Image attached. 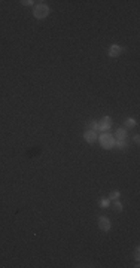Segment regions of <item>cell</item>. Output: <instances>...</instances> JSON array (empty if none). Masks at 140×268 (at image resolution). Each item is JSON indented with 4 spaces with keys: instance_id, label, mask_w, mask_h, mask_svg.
<instances>
[{
    "instance_id": "6da1fadb",
    "label": "cell",
    "mask_w": 140,
    "mask_h": 268,
    "mask_svg": "<svg viewBox=\"0 0 140 268\" xmlns=\"http://www.w3.org/2000/svg\"><path fill=\"white\" fill-rule=\"evenodd\" d=\"M49 8H48L46 5H37L35 8V11H33V15H35V18H37V20H43V18H46L48 15H49Z\"/></svg>"
},
{
    "instance_id": "7a4b0ae2",
    "label": "cell",
    "mask_w": 140,
    "mask_h": 268,
    "mask_svg": "<svg viewBox=\"0 0 140 268\" xmlns=\"http://www.w3.org/2000/svg\"><path fill=\"white\" fill-rule=\"evenodd\" d=\"M100 145H101L103 149H112V147L115 146V139L107 133L101 134V136H100Z\"/></svg>"
},
{
    "instance_id": "3957f363",
    "label": "cell",
    "mask_w": 140,
    "mask_h": 268,
    "mask_svg": "<svg viewBox=\"0 0 140 268\" xmlns=\"http://www.w3.org/2000/svg\"><path fill=\"white\" fill-rule=\"evenodd\" d=\"M110 127H112V118H110V116H105V118H101V121H100V124H98V130L103 131V133H106Z\"/></svg>"
},
{
    "instance_id": "277c9868",
    "label": "cell",
    "mask_w": 140,
    "mask_h": 268,
    "mask_svg": "<svg viewBox=\"0 0 140 268\" xmlns=\"http://www.w3.org/2000/svg\"><path fill=\"white\" fill-rule=\"evenodd\" d=\"M98 228H100L101 231H105V233L110 231V228H112L110 221H109L106 216H100V219H98Z\"/></svg>"
},
{
    "instance_id": "5b68a950",
    "label": "cell",
    "mask_w": 140,
    "mask_h": 268,
    "mask_svg": "<svg viewBox=\"0 0 140 268\" xmlns=\"http://www.w3.org/2000/svg\"><path fill=\"white\" fill-rule=\"evenodd\" d=\"M109 55L110 57H119L121 54H122V48L119 46V45H112L110 48H109Z\"/></svg>"
},
{
    "instance_id": "8992f818",
    "label": "cell",
    "mask_w": 140,
    "mask_h": 268,
    "mask_svg": "<svg viewBox=\"0 0 140 268\" xmlns=\"http://www.w3.org/2000/svg\"><path fill=\"white\" fill-rule=\"evenodd\" d=\"M83 137H85V140H87L88 143H94V142L97 140V133H95L94 130H88L87 133L83 134Z\"/></svg>"
},
{
    "instance_id": "52a82bcc",
    "label": "cell",
    "mask_w": 140,
    "mask_h": 268,
    "mask_svg": "<svg viewBox=\"0 0 140 268\" xmlns=\"http://www.w3.org/2000/svg\"><path fill=\"white\" fill-rule=\"evenodd\" d=\"M115 134H116L118 140H125V139H127V131H125L124 128H118Z\"/></svg>"
},
{
    "instance_id": "ba28073f",
    "label": "cell",
    "mask_w": 140,
    "mask_h": 268,
    "mask_svg": "<svg viewBox=\"0 0 140 268\" xmlns=\"http://www.w3.org/2000/svg\"><path fill=\"white\" fill-rule=\"evenodd\" d=\"M124 125H125L127 128H133V127L136 125V121H134L133 118H127V119H125V122H124Z\"/></svg>"
},
{
    "instance_id": "9c48e42d",
    "label": "cell",
    "mask_w": 140,
    "mask_h": 268,
    "mask_svg": "<svg viewBox=\"0 0 140 268\" xmlns=\"http://www.w3.org/2000/svg\"><path fill=\"white\" fill-rule=\"evenodd\" d=\"M119 195H121V192H119V191H112V192H110V194H109V200H118V198H119Z\"/></svg>"
},
{
    "instance_id": "30bf717a",
    "label": "cell",
    "mask_w": 140,
    "mask_h": 268,
    "mask_svg": "<svg viewBox=\"0 0 140 268\" xmlns=\"http://www.w3.org/2000/svg\"><path fill=\"white\" fill-rule=\"evenodd\" d=\"M109 206H110V200H109V198H101V200H100V207L106 209V207H109Z\"/></svg>"
},
{
    "instance_id": "8fae6325",
    "label": "cell",
    "mask_w": 140,
    "mask_h": 268,
    "mask_svg": "<svg viewBox=\"0 0 140 268\" xmlns=\"http://www.w3.org/2000/svg\"><path fill=\"white\" fill-rule=\"evenodd\" d=\"M113 206H115V210H118V212H122V204H121L118 200H115V204H113Z\"/></svg>"
},
{
    "instance_id": "7c38bea8",
    "label": "cell",
    "mask_w": 140,
    "mask_h": 268,
    "mask_svg": "<svg viewBox=\"0 0 140 268\" xmlns=\"http://www.w3.org/2000/svg\"><path fill=\"white\" fill-rule=\"evenodd\" d=\"M116 146L118 147H121V149H124V147H125V140H118Z\"/></svg>"
},
{
    "instance_id": "4fadbf2b",
    "label": "cell",
    "mask_w": 140,
    "mask_h": 268,
    "mask_svg": "<svg viewBox=\"0 0 140 268\" xmlns=\"http://www.w3.org/2000/svg\"><path fill=\"white\" fill-rule=\"evenodd\" d=\"M90 130H94V131H97V130H98V124H97V122L90 124Z\"/></svg>"
},
{
    "instance_id": "5bb4252c",
    "label": "cell",
    "mask_w": 140,
    "mask_h": 268,
    "mask_svg": "<svg viewBox=\"0 0 140 268\" xmlns=\"http://www.w3.org/2000/svg\"><path fill=\"white\" fill-rule=\"evenodd\" d=\"M139 252H140V249H139V247H136V249H134V258H136V261H137V262H139V259H140Z\"/></svg>"
},
{
    "instance_id": "9a60e30c",
    "label": "cell",
    "mask_w": 140,
    "mask_h": 268,
    "mask_svg": "<svg viewBox=\"0 0 140 268\" xmlns=\"http://www.w3.org/2000/svg\"><path fill=\"white\" fill-rule=\"evenodd\" d=\"M21 3H23V5H25V6H30V5H33V3H35V2H31V0H25V2H21Z\"/></svg>"
},
{
    "instance_id": "2e32d148",
    "label": "cell",
    "mask_w": 140,
    "mask_h": 268,
    "mask_svg": "<svg viewBox=\"0 0 140 268\" xmlns=\"http://www.w3.org/2000/svg\"><path fill=\"white\" fill-rule=\"evenodd\" d=\"M134 143H136V145H139V136H136V137H134Z\"/></svg>"
}]
</instances>
